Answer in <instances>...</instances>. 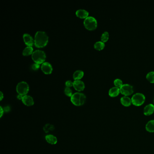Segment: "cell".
Segmentation results:
<instances>
[{
    "mask_svg": "<svg viewBox=\"0 0 154 154\" xmlns=\"http://www.w3.org/2000/svg\"><path fill=\"white\" fill-rule=\"evenodd\" d=\"M75 14L79 18L81 19H86L88 16L89 12L85 10L80 9L76 11Z\"/></svg>",
    "mask_w": 154,
    "mask_h": 154,
    "instance_id": "13",
    "label": "cell"
},
{
    "mask_svg": "<svg viewBox=\"0 0 154 154\" xmlns=\"http://www.w3.org/2000/svg\"><path fill=\"white\" fill-rule=\"evenodd\" d=\"M0 93H1V99H0L1 100H2V99H3L4 97L3 94L2 93V92H1Z\"/></svg>",
    "mask_w": 154,
    "mask_h": 154,
    "instance_id": "28",
    "label": "cell"
},
{
    "mask_svg": "<svg viewBox=\"0 0 154 154\" xmlns=\"http://www.w3.org/2000/svg\"><path fill=\"white\" fill-rule=\"evenodd\" d=\"M4 114V110L1 107V118L2 117V115Z\"/></svg>",
    "mask_w": 154,
    "mask_h": 154,
    "instance_id": "27",
    "label": "cell"
},
{
    "mask_svg": "<svg viewBox=\"0 0 154 154\" xmlns=\"http://www.w3.org/2000/svg\"><path fill=\"white\" fill-rule=\"evenodd\" d=\"M45 140L47 143L51 145H55L57 143V139L55 136L53 135H48L45 137Z\"/></svg>",
    "mask_w": 154,
    "mask_h": 154,
    "instance_id": "14",
    "label": "cell"
},
{
    "mask_svg": "<svg viewBox=\"0 0 154 154\" xmlns=\"http://www.w3.org/2000/svg\"><path fill=\"white\" fill-rule=\"evenodd\" d=\"M120 92V88L115 86V87H112L110 89L108 92V94L111 97H114L118 95Z\"/></svg>",
    "mask_w": 154,
    "mask_h": 154,
    "instance_id": "15",
    "label": "cell"
},
{
    "mask_svg": "<svg viewBox=\"0 0 154 154\" xmlns=\"http://www.w3.org/2000/svg\"><path fill=\"white\" fill-rule=\"evenodd\" d=\"M120 92L125 96L129 95L133 92V86L128 84H123L120 88Z\"/></svg>",
    "mask_w": 154,
    "mask_h": 154,
    "instance_id": "7",
    "label": "cell"
},
{
    "mask_svg": "<svg viewBox=\"0 0 154 154\" xmlns=\"http://www.w3.org/2000/svg\"><path fill=\"white\" fill-rule=\"evenodd\" d=\"M105 47V44L102 41H98L96 42L94 45V48L97 50H102Z\"/></svg>",
    "mask_w": 154,
    "mask_h": 154,
    "instance_id": "19",
    "label": "cell"
},
{
    "mask_svg": "<svg viewBox=\"0 0 154 154\" xmlns=\"http://www.w3.org/2000/svg\"><path fill=\"white\" fill-rule=\"evenodd\" d=\"M145 96L144 95L140 93H135L132 97V103L133 105L139 106L143 104L145 101Z\"/></svg>",
    "mask_w": 154,
    "mask_h": 154,
    "instance_id": "5",
    "label": "cell"
},
{
    "mask_svg": "<svg viewBox=\"0 0 154 154\" xmlns=\"http://www.w3.org/2000/svg\"><path fill=\"white\" fill-rule=\"evenodd\" d=\"M23 38L25 44L29 47H31L34 44V41L33 40V38L28 34H24Z\"/></svg>",
    "mask_w": 154,
    "mask_h": 154,
    "instance_id": "11",
    "label": "cell"
},
{
    "mask_svg": "<svg viewBox=\"0 0 154 154\" xmlns=\"http://www.w3.org/2000/svg\"><path fill=\"white\" fill-rule=\"evenodd\" d=\"M154 112V105L152 104H148L144 109V114L146 116H150Z\"/></svg>",
    "mask_w": 154,
    "mask_h": 154,
    "instance_id": "12",
    "label": "cell"
},
{
    "mask_svg": "<svg viewBox=\"0 0 154 154\" xmlns=\"http://www.w3.org/2000/svg\"><path fill=\"white\" fill-rule=\"evenodd\" d=\"M147 79L151 83H154V71H151L147 74Z\"/></svg>",
    "mask_w": 154,
    "mask_h": 154,
    "instance_id": "21",
    "label": "cell"
},
{
    "mask_svg": "<svg viewBox=\"0 0 154 154\" xmlns=\"http://www.w3.org/2000/svg\"><path fill=\"white\" fill-rule=\"evenodd\" d=\"M73 86L75 90L79 92L83 91L85 87L84 82L80 80L75 81L73 82Z\"/></svg>",
    "mask_w": 154,
    "mask_h": 154,
    "instance_id": "9",
    "label": "cell"
},
{
    "mask_svg": "<svg viewBox=\"0 0 154 154\" xmlns=\"http://www.w3.org/2000/svg\"><path fill=\"white\" fill-rule=\"evenodd\" d=\"M16 91L19 95L25 96L27 94L29 91L28 84L25 81H22L18 83L16 86Z\"/></svg>",
    "mask_w": 154,
    "mask_h": 154,
    "instance_id": "6",
    "label": "cell"
},
{
    "mask_svg": "<svg viewBox=\"0 0 154 154\" xmlns=\"http://www.w3.org/2000/svg\"><path fill=\"white\" fill-rule=\"evenodd\" d=\"M71 100L74 105L77 106H80L85 103L86 96L84 93H75L71 97Z\"/></svg>",
    "mask_w": 154,
    "mask_h": 154,
    "instance_id": "2",
    "label": "cell"
},
{
    "mask_svg": "<svg viewBox=\"0 0 154 154\" xmlns=\"http://www.w3.org/2000/svg\"><path fill=\"white\" fill-rule=\"evenodd\" d=\"M84 25L87 30H93L97 28V20L94 17L89 16L87 17L84 20Z\"/></svg>",
    "mask_w": 154,
    "mask_h": 154,
    "instance_id": "4",
    "label": "cell"
},
{
    "mask_svg": "<svg viewBox=\"0 0 154 154\" xmlns=\"http://www.w3.org/2000/svg\"><path fill=\"white\" fill-rule=\"evenodd\" d=\"M41 69L43 72L46 74H50L52 71V65L48 62L43 63L41 66Z\"/></svg>",
    "mask_w": 154,
    "mask_h": 154,
    "instance_id": "8",
    "label": "cell"
},
{
    "mask_svg": "<svg viewBox=\"0 0 154 154\" xmlns=\"http://www.w3.org/2000/svg\"><path fill=\"white\" fill-rule=\"evenodd\" d=\"M65 85L67 87L70 88L71 86H73V82H72L71 81H67L65 83Z\"/></svg>",
    "mask_w": 154,
    "mask_h": 154,
    "instance_id": "25",
    "label": "cell"
},
{
    "mask_svg": "<svg viewBox=\"0 0 154 154\" xmlns=\"http://www.w3.org/2000/svg\"><path fill=\"white\" fill-rule=\"evenodd\" d=\"M146 129L150 132H154V120H151L148 122L146 125Z\"/></svg>",
    "mask_w": 154,
    "mask_h": 154,
    "instance_id": "17",
    "label": "cell"
},
{
    "mask_svg": "<svg viewBox=\"0 0 154 154\" xmlns=\"http://www.w3.org/2000/svg\"><path fill=\"white\" fill-rule=\"evenodd\" d=\"M120 101L122 104L125 107L129 106L132 103V100L126 96L122 97L120 99Z\"/></svg>",
    "mask_w": 154,
    "mask_h": 154,
    "instance_id": "16",
    "label": "cell"
},
{
    "mask_svg": "<svg viewBox=\"0 0 154 154\" xmlns=\"http://www.w3.org/2000/svg\"><path fill=\"white\" fill-rule=\"evenodd\" d=\"M33 48L32 47H27L23 51L24 56H29L33 53Z\"/></svg>",
    "mask_w": 154,
    "mask_h": 154,
    "instance_id": "20",
    "label": "cell"
},
{
    "mask_svg": "<svg viewBox=\"0 0 154 154\" xmlns=\"http://www.w3.org/2000/svg\"><path fill=\"white\" fill-rule=\"evenodd\" d=\"M48 41V37L46 33L43 31H38L36 33L34 39L35 46L38 48L46 46Z\"/></svg>",
    "mask_w": 154,
    "mask_h": 154,
    "instance_id": "1",
    "label": "cell"
},
{
    "mask_svg": "<svg viewBox=\"0 0 154 154\" xmlns=\"http://www.w3.org/2000/svg\"><path fill=\"white\" fill-rule=\"evenodd\" d=\"M84 76V72L82 71L77 70L74 72L73 74V78L75 81L79 80L81 79Z\"/></svg>",
    "mask_w": 154,
    "mask_h": 154,
    "instance_id": "18",
    "label": "cell"
},
{
    "mask_svg": "<svg viewBox=\"0 0 154 154\" xmlns=\"http://www.w3.org/2000/svg\"><path fill=\"white\" fill-rule=\"evenodd\" d=\"M32 59L36 63L41 64L44 63L46 59V54L44 51L40 50H36L32 53Z\"/></svg>",
    "mask_w": 154,
    "mask_h": 154,
    "instance_id": "3",
    "label": "cell"
},
{
    "mask_svg": "<svg viewBox=\"0 0 154 154\" xmlns=\"http://www.w3.org/2000/svg\"><path fill=\"white\" fill-rule=\"evenodd\" d=\"M108 38H109V34H108V32H107V31L104 32L101 36V41L104 43V42L107 41Z\"/></svg>",
    "mask_w": 154,
    "mask_h": 154,
    "instance_id": "22",
    "label": "cell"
},
{
    "mask_svg": "<svg viewBox=\"0 0 154 154\" xmlns=\"http://www.w3.org/2000/svg\"><path fill=\"white\" fill-rule=\"evenodd\" d=\"M114 84L116 87L120 88L123 85L122 81L120 79H116L114 81Z\"/></svg>",
    "mask_w": 154,
    "mask_h": 154,
    "instance_id": "23",
    "label": "cell"
},
{
    "mask_svg": "<svg viewBox=\"0 0 154 154\" xmlns=\"http://www.w3.org/2000/svg\"><path fill=\"white\" fill-rule=\"evenodd\" d=\"M40 65L37 63H34V64L32 65V68L33 69V70H37L40 68Z\"/></svg>",
    "mask_w": 154,
    "mask_h": 154,
    "instance_id": "26",
    "label": "cell"
},
{
    "mask_svg": "<svg viewBox=\"0 0 154 154\" xmlns=\"http://www.w3.org/2000/svg\"><path fill=\"white\" fill-rule=\"evenodd\" d=\"M22 101L25 105L27 106H31L34 104V101L33 98L30 95L24 96Z\"/></svg>",
    "mask_w": 154,
    "mask_h": 154,
    "instance_id": "10",
    "label": "cell"
},
{
    "mask_svg": "<svg viewBox=\"0 0 154 154\" xmlns=\"http://www.w3.org/2000/svg\"></svg>",
    "mask_w": 154,
    "mask_h": 154,
    "instance_id": "29",
    "label": "cell"
},
{
    "mask_svg": "<svg viewBox=\"0 0 154 154\" xmlns=\"http://www.w3.org/2000/svg\"><path fill=\"white\" fill-rule=\"evenodd\" d=\"M64 93H65V95L68 97H71L73 95L72 90L69 87H66V88L65 89V90H64Z\"/></svg>",
    "mask_w": 154,
    "mask_h": 154,
    "instance_id": "24",
    "label": "cell"
}]
</instances>
